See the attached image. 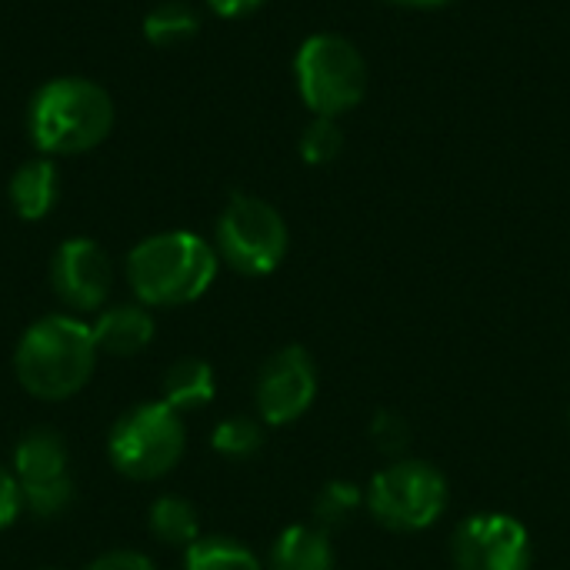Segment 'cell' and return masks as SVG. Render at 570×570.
Listing matches in <instances>:
<instances>
[{"instance_id":"6da1fadb","label":"cell","mask_w":570,"mask_h":570,"mask_svg":"<svg viewBox=\"0 0 570 570\" xmlns=\"http://www.w3.org/2000/svg\"><path fill=\"white\" fill-rule=\"evenodd\" d=\"M97 354L100 351L87 324L50 314L20 337L13 367L27 394L40 401H67L90 381Z\"/></svg>"},{"instance_id":"7a4b0ae2","label":"cell","mask_w":570,"mask_h":570,"mask_svg":"<svg viewBox=\"0 0 570 570\" xmlns=\"http://www.w3.org/2000/svg\"><path fill=\"white\" fill-rule=\"evenodd\" d=\"M114 127L110 94L83 77L43 83L27 110V130L40 154L63 157L94 150Z\"/></svg>"},{"instance_id":"3957f363","label":"cell","mask_w":570,"mask_h":570,"mask_svg":"<svg viewBox=\"0 0 570 570\" xmlns=\"http://www.w3.org/2000/svg\"><path fill=\"white\" fill-rule=\"evenodd\" d=\"M127 277L140 304L150 307L190 304L214 284L217 250L190 230H167L140 240L130 250Z\"/></svg>"},{"instance_id":"277c9868","label":"cell","mask_w":570,"mask_h":570,"mask_svg":"<svg viewBox=\"0 0 570 570\" xmlns=\"http://www.w3.org/2000/svg\"><path fill=\"white\" fill-rule=\"evenodd\" d=\"M297 90L317 117H341L364 100L367 63L361 50L341 33H314L301 43L297 60Z\"/></svg>"},{"instance_id":"5b68a950","label":"cell","mask_w":570,"mask_h":570,"mask_svg":"<svg viewBox=\"0 0 570 570\" xmlns=\"http://www.w3.org/2000/svg\"><path fill=\"white\" fill-rule=\"evenodd\" d=\"M184 417L164 401L137 404L127 414H120L107 441L114 468L130 481H157L170 474L184 458Z\"/></svg>"},{"instance_id":"8992f818","label":"cell","mask_w":570,"mask_h":570,"mask_svg":"<svg viewBox=\"0 0 570 570\" xmlns=\"http://www.w3.org/2000/svg\"><path fill=\"white\" fill-rule=\"evenodd\" d=\"M364 501L377 524L401 534H414L431 528L444 514L448 481L434 464L401 458L374 474Z\"/></svg>"},{"instance_id":"52a82bcc","label":"cell","mask_w":570,"mask_h":570,"mask_svg":"<svg viewBox=\"0 0 570 570\" xmlns=\"http://www.w3.org/2000/svg\"><path fill=\"white\" fill-rule=\"evenodd\" d=\"M217 254L237 274L264 277L287 254V224L267 200L237 194L217 220Z\"/></svg>"},{"instance_id":"ba28073f","label":"cell","mask_w":570,"mask_h":570,"mask_svg":"<svg viewBox=\"0 0 570 570\" xmlns=\"http://www.w3.org/2000/svg\"><path fill=\"white\" fill-rule=\"evenodd\" d=\"M458 570H531V538L511 514H474L451 538Z\"/></svg>"},{"instance_id":"9c48e42d","label":"cell","mask_w":570,"mask_h":570,"mask_svg":"<svg viewBox=\"0 0 570 570\" xmlns=\"http://www.w3.org/2000/svg\"><path fill=\"white\" fill-rule=\"evenodd\" d=\"M314 397H317V367L311 354L297 344L277 351L257 374L254 404H257V414L274 428H284L304 417Z\"/></svg>"},{"instance_id":"30bf717a","label":"cell","mask_w":570,"mask_h":570,"mask_svg":"<svg viewBox=\"0 0 570 570\" xmlns=\"http://www.w3.org/2000/svg\"><path fill=\"white\" fill-rule=\"evenodd\" d=\"M50 284H53V294L67 307L97 311L107 301L110 284H114L110 257L104 254L97 240H87V237L63 240L50 261Z\"/></svg>"},{"instance_id":"8fae6325","label":"cell","mask_w":570,"mask_h":570,"mask_svg":"<svg viewBox=\"0 0 570 570\" xmlns=\"http://www.w3.org/2000/svg\"><path fill=\"white\" fill-rule=\"evenodd\" d=\"M13 478L20 488H37V484H50L67 474V444L57 431L50 428H37L27 431L17 448H13Z\"/></svg>"},{"instance_id":"7c38bea8","label":"cell","mask_w":570,"mask_h":570,"mask_svg":"<svg viewBox=\"0 0 570 570\" xmlns=\"http://www.w3.org/2000/svg\"><path fill=\"white\" fill-rule=\"evenodd\" d=\"M90 331H94L97 351H104L110 357H130L150 344L154 321L140 304H120V307L104 311Z\"/></svg>"},{"instance_id":"4fadbf2b","label":"cell","mask_w":570,"mask_h":570,"mask_svg":"<svg viewBox=\"0 0 570 570\" xmlns=\"http://www.w3.org/2000/svg\"><path fill=\"white\" fill-rule=\"evenodd\" d=\"M267 570H334V551L321 528H287L267 558Z\"/></svg>"},{"instance_id":"5bb4252c","label":"cell","mask_w":570,"mask_h":570,"mask_svg":"<svg viewBox=\"0 0 570 570\" xmlns=\"http://www.w3.org/2000/svg\"><path fill=\"white\" fill-rule=\"evenodd\" d=\"M10 204L17 217L23 220L47 217L50 207L57 204V167L47 157L27 160L23 167H17L10 177Z\"/></svg>"},{"instance_id":"9a60e30c","label":"cell","mask_w":570,"mask_h":570,"mask_svg":"<svg viewBox=\"0 0 570 570\" xmlns=\"http://www.w3.org/2000/svg\"><path fill=\"white\" fill-rule=\"evenodd\" d=\"M214 401V371L200 357H184L164 374V404L177 414L197 411Z\"/></svg>"},{"instance_id":"2e32d148","label":"cell","mask_w":570,"mask_h":570,"mask_svg":"<svg viewBox=\"0 0 570 570\" xmlns=\"http://www.w3.org/2000/svg\"><path fill=\"white\" fill-rule=\"evenodd\" d=\"M150 534L170 548H190L200 538V521L190 501L184 498H157L150 508Z\"/></svg>"},{"instance_id":"e0dca14e","label":"cell","mask_w":570,"mask_h":570,"mask_svg":"<svg viewBox=\"0 0 570 570\" xmlns=\"http://www.w3.org/2000/svg\"><path fill=\"white\" fill-rule=\"evenodd\" d=\"M184 570H264L257 554L230 538H197L187 548Z\"/></svg>"},{"instance_id":"ac0fdd59","label":"cell","mask_w":570,"mask_h":570,"mask_svg":"<svg viewBox=\"0 0 570 570\" xmlns=\"http://www.w3.org/2000/svg\"><path fill=\"white\" fill-rule=\"evenodd\" d=\"M200 27V17L194 13L190 3L180 0H167L160 7H154L144 20V37L157 47H177L184 40H190Z\"/></svg>"},{"instance_id":"d6986e66","label":"cell","mask_w":570,"mask_h":570,"mask_svg":"<svg viewBox=\"0 0 570 570\" xmlns=\"http://www.w3.org/2000/svg\"><path fill=\"white\" fill-rule=\"evenodd\" d=\"M361 501H364V494H361V488L351 484V481H331V484H324L321 494H317V501H314V518H317L321 531H324V528H341V524H347L351 514L361 508Z\"/></svg>"},{"instance_id":"ffe728a7","label":"cell","mask_w":570,"mask_h":570,"mask_svg":"<svg viewBox=\"0 0 570 570\" xmlns=\"http://www.w3.org/2000/svg\"><path fill=\"white\" fill-rule=\"evenodd\" d=\"M214 451L217 454H224V458H234V461H244V458H250V454H257L261 451V444H264V431H261V424L257 421H250V417H227V421H220L217 424V431H214Z\"/></svg>"},{"instance_id":"44dd1931","label":"cell","mask_w":570,"mask_h":570,"mask_svg":"<svg viewBox=\"0 0 570 570\" xmlns=\"http://www.w3.org/2000/svg\"><path fill=\"white\" fill-rule=\"evenodd\" d=\"M344 150V130L337 127L334 117H317L304 134H301V157L314 167L334 164Z\"/></svg>"},{"instance_id":"7402d4cb","label":"cell","mask_w":570,"mask_h":570,"mask_svg":"<svg viewBox=\"0 0 570 570\" xmlns=\"http://www.w3.org/2000/svg\"><path fill=\"white\" fill-rule=\"evenodd\" d=\"M20 501H23V508H27L33 518H40V521L60 518V514L73 504V481H70V478H60V481H50V484L20 488Z\"/></svg>"},{"instance_id":"603a6c76","label":"cell","mask_w":570,"mask_h":570,"mask_svg":"<svg viewBox=\"0 0 570 570\" xmlns=\"http://www.w3.org/2000/svg\"><path fill=\"white\" fill-rule=\"evenodd\" d=\"M371 444L387 458H401L411 444V424L394 411H377L371 421Z\"/></svg>"},{"instance_id":"cb8c5ba5","label":"cell","mask_w":570,"mask_h":570,"mask_svg":"<svg viewBox=\"0 0 570 570\" xmlns=\"http://www.w3.org/2000/svg\"><path fill=\"white\" fill-rule=\"evenodd\" d=\"M20 508H23V501H20V484H17V478H13L10 471L0 468V531H7V528L17 521Z\"/></svg>"},{"instance_id":"d4e9b609","label":"cell","mask_w":570,"mask_h":570,"mask_svg":"<svg viewBox=\"0 0 570 570\" xmlns=\"http://www.w3.org/2000/svg\"><path fill=\"white\" fill-rule=\"evenodd\" d=\"M87 570H154V564L137 551H110V554L97 558Z\"/></svg>"},{"instance_id":"484cf974","label":"cell","mask_w":570,"mask_h":570,"mask_svg":"<svg viewBox=\"0 0 570 570\" xmlns=\"http://www.w3.org/2000/svg\"><path fill=\"white\" fill-rule=\"evenodd\" d=\"M210 7H214V13H220V17H247V13H254L264 0H207Z\"/></svg>"},{"instance_id":"4316f807","label":"cell","mask_w":570,"mask_h":570,"mask_svg":"<svg viewBox=\"0 0 570 570\" xmlns=\"http://www.w3.org/2000/svg\"><path fill=\"white\" fill-rule=\"evenodd\" d=\"M394 3H404V7H444L451 0H394Z\"/></svg>"}]
</instances>
